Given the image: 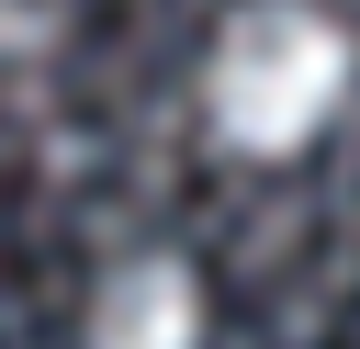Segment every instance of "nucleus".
Segmentation results:
<instances>
[{
    "label": "nucleus",
    "instance_id": "obj_3",
    "mask_svg": "<svg viewBox=\"0 0 360 349\" xmlns=\"http://www.w3.org/2000/svg\"><path fill=\"white\" fill-rule=\"evenodd\" d=\"M11 34H22V0H0V45H11Z\"/></svg>",
    "mask_w": 360,
    "mask_h": 349
},
{
    "label": "nucleus",
    "instance_id": "obj_1",
    "mask_svg": "<svg viewBox=\"0 0 360 349\" xmlns=\"http://www.w3.org/2000/svg\"><path fill=\"white\" fill-rule=\"evenodd\" d=\"M338 101H349V34L315 0H248L202 56V113L248 158H292Z\"/></svg>",
    "mask_w": 360,
    "mask_h": 349
},
{
    "label": "nucleus",
    "instance_id": "obj_2",
    "mask_svg": "<svg viewBox=\"0 0 360 349\" xmlns=\"http://www.w3.org/2000/svg\"><path fill=\"white\" fill-rule=\"evenodd\" d=\"M90 349H202V281L158 248L112 259L90 293Z\"/></svg>",
    "mask_w": 360,
    "mask_h": 349
}]
</instances>
